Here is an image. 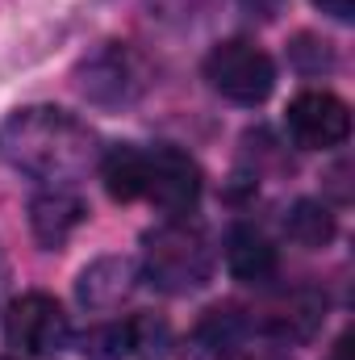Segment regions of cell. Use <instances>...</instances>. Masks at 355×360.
I'll return each instance as SVG.
<instances>
[{"label": "cell", "instance_id": "cell-14", "mask_svg": "<svg viewBox=\"0 0 355 360\" xmlns=\"http://www.w3.org/2000/svg\"><path fill=\"white\" fill-rule=\"evenodd\" d=\"M284 231L301 248H326L335 239V214L322 201H297L284 218Z\"/></svg>", "mask_w": 355, "mask_h": 360}, {"label": "cell", "instance_id": "cell-15", "mask_svg": "<svg viewBox=\"0 0 355 360\" xmlns=\"http://www.w3.org/2000/svg\"><path fill=\"white\" fill-rule=\"evenodd\" d=\"M243 335H247V319H243L239 310H209L205 323L196 327V344H201L205 352H213V356L239 352Z\"/></svg>", "mask_w": 355, "mask_h": 360}, {"label": "cell", "instance_id": "cell-21", "mask_svg": "<svg viewBox=\"0 0 355 360\" xmlns=\"http://www.w3.org/2000/svg\"><path fill=\"white\" fill-rule=\"evenodd\" d=\"M260 360H280V356H260Z\"/></svg>", "mask_w": 355, "mask_h": 360}, {"label": "cell", "instance_id": "cell-4", "mask_svg": "<svg viewBox=\"0 0 355 360\" xmlns=\"http://www.w3.org/2000/svg\"><path fill=\"white\" fill-rule=\"evenodd\" d=\"M4 340L21 356H55L72 344V323L51 293H21L4 310Z\"/></svg>", "mask_w": 355, "mask_h": 360}, {"label": "cell", "instance_id": "cell-10", "mask_svg": "<svg viewBox=\"0 0 355 360\" xmlns=\"http://www.w3.org/2000/svg\"><path fill=\"white\" fill-rule=\"evenodd\" d=\"M134 281H138V264L130 256H100L80 272L76 293H80V302L88 310H113V306H121L130 297Z\"/></svg>", "mask_w": 355, "mask_h": 360}, {"label": "cell", "instance_id": "cell-9", "mask_svg": "<svg viewBox=\"0 0 355 360\" xmlns=\"http://www.w3.org/2000/svg\"><path fill=\"white\" fill-rule=\"evenodd\" d=\"M326 302L314 289H293L284 297H276L264 310V331L280 344H305L318 327H322Z\"/></svg>", "mask_w": 355, "mask_h": 360}, {"label": "cell", "instance_id": "cell-20", "mask_svg": "<svg viewBox=\"0 0 355 360\" xmlns=\"http://www.w3.org/2000/svg\"><path fill=\"white\" fill-rule=\"evenodd\" d=\"M0 293H4V260H0Z\"/></svg>", "mask_w": 355, "mask_h": 360}, {"label": "cell", "instance_id": "cell-11", "mask_svg": "<svg viewBox=\"0 0 355 360\" xmlns=\"http://www.w3.org/2000/svg\"><path fill=\"white\" fill-rule=\"evenodd\" d=\"M226 264L234 272V281H247V285H264L276 276V248L264 231L255 226H234L230 239H226Z\"/></svg>", "mask_w": 355, "mask_h": 360}, {"label": "cell", "instance_id": "cell-2", "mask_svg": "<svg viewBox=\"0 0 355 360\" xmlns=\"http://www.w3.org/2000/svg\"><path fill=\"white\" fill-rule=\"evenodd\" d=\"M147 281L163 293H192L213 276V243L196 222L168 218L142 239Z\"/></svg>", "mask_w": 355, "mask_h": 360}, {"label": "cell", "instance_id": "cell-3", "mask_svg": "<svg viewBox=\"0 0 355 360\" xmlns=\"http://www.w3.org/2000/svg\"><path fill=\"white\" fill-rule=\"evenodd\" d=\"M205 80L213 84V92H222L234 105H264L276 89V68L260 46L234 38V42H222L209 51Z\"/></svg>", "mask_w": 355, "mask_h": 360}, {"label": "cell", "instance_id": "cell-12", "mask_svg": "<svg viewBox=\"0 0 355 360\" xmlns=\"http://www.w3.org/2000/svg\"><path fill=\"white\" fill-rule=\"evenodd\" d=\"M151 344V319H121L92 327L84 335V356L88 360H126Z\"/></svg>", "mask_w": 355, "mask_h": 360}, {"label": "cell", "instance_id": "cell-1", "mask_svg": "<svg viewBox=\"0 0 355 360\" xmlns=\"http://www.w3.org/2000/svg\"><path fill=\"white\" fill-rule=\"evenodd\" d=\"M0 160L29 180L67 184L100 164L96 134L55 105H29L0 122Z\"/></svg>", "mask_w": 355, "mask_h": 360}, {"label": "cell", "instance_id": "cell-18", "mask_svg": "<svg viewBox=\"0 0 355 360\" xmlns=\"http://www.w3.org/2000/svg\"><path fill=\"white\" fill-rule=\"evenodd\" d=\"M322 13H330L335 21H351V13H355V0H314Z\"/></svg>", "mask_w": 355, "mask_h": 360}, {"label": "cell", "instance_id": "cell-19", "mask_svg": "<svg viewBox=\"0 0 355 360\" xmlns=\"http://www.w3.org/2000/svg\"><path fill=\"white\" fill-rule=\"evenodd\" d=\"M330 360H351V344H347V340H339V348L330 352Z\"/></svg>", "mask_w": 355, "mask_h": 360}, {"label": "cell", "instance_id": "cell-13", "mask_svg": "<svg viewBox=\"0 0 355 360\" xmlns=\"http://www.w3.org/2000/svg\"><path fill=\"white\" fill-rule=\"evenodd\" d=\"M100 176H105L109 197L138 201L142 197V176H147V151L142 147H109L100 155Z\"/></svg>", "mask_w": 355, "mask_h": 360}, {"label": "cell", "instance_id": "cell-5", "mask_svg": "<svg viewBox=\"0 0 355 360\" xmlns=\"http://www.w3.org/2000/svg\"><path fill=\"white\" fill-rule=\"evenodd\" d=\"M76 84L92 105H130L138 92L147 89V68L142 59L121 46V42H105L96 55H88L76 72Z\"/></svg>", "mask_w": 355, "mask_h": 360}, {"label": "cell", "instance_id": "cell-7", "mask_svg": "<svg viewBox=\"0 0 355 360\" xmlns=\"http://www.w3.org/2000/svg\"><path fill=\"white\" fill-rule=\"evenodd\" d=\"M142 197L168 214H188L201 197V168L176 147H155V151H147Z\"/></svg>", "mask_w": 355, "mask_h": 360}, {"label": "cell", "instance_id": "cell-8", "mask_svg": "<svg viewBox=\"0 0 355 360\" xmlns=\"http://www.w3.org/2000/svg\"><path fill=\"white\" fill-rule=\"evenodd\" d=\"M84 218H88V205L67 184H46L29 201V231L42 248H63Z\"/></svg>", "mask_w": 355, "mask_h": 360}, {"label": "cell", "instance_id": "cell-17", "mask_svg": "<svg viewBox=\"0 0 355 360\" xmlns=\"http://www.w3.org/2000/svg\"><path fill=\"white\" fill-rule=\"evenodd\" d=\"M239 4H243V13H251V17H260V21H272L284 0H239Z\"/></svg>", "mask_w": 355, "mask_h": 360}, {"label": "cell", "instance_id": "cell-6", "mask_svg": "<svg viewBox=\"0 0 355 360\" xmlns=\"http://www.w3.org/2000/svg\"><path fill=\"white\" fill-rule=\"evenodd\" d=\"M284 126L288 134L309 147V151H330V147H343L347 134H351V109L335 96V92H297L288 101V113H284Z\"/></svg>", "mask_w": 355, "mask_h": 360}, {"label": "cell", "instance_id": "cell-16", "mask_svg": "<svg viewBox=\"0 0 355 360\" xmlns=\"http://www.w3.org/2000/svg\"><path fill=\"white\" fill-rule=\"evenodd\" d=\"M288 55H293V63H297L301 72H322V68L335 63L330 42H318V38H309V34H301V38L288 46Z\"/></svg>", "mask_w": 355, "mask_h": 360}]
</instances>
